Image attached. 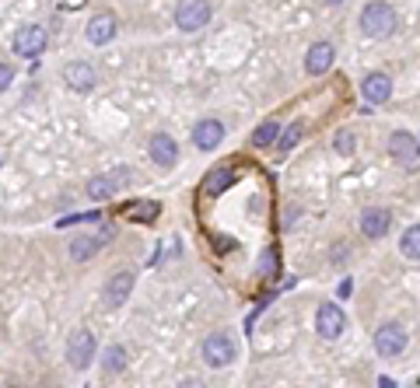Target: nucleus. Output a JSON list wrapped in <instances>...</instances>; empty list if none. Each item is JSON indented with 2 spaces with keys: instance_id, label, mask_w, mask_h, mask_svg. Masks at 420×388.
<instances>
[{
  "instance_id": "f257e3e1",
  "label": "nucleus",
  "mask_w": 420,
  "mask_h": 388,
  "mask_svg": "<svg viewBox=\"0 0 420 388\" xmlns=\"http://www.w3.org/2000/svg\"><path fill=\"white\" fill-rule=\"evenodd\" d=\"M396 29V11L385 0H371V4L361 8V32L368 39H385Z\"/></svg>"
},
{
  "instance_id": "f03ea898",
  "label": "nucleus",
  "mask_w": 420,
  "mask_h": 388,
  "mask_svg": "<svg viewBox=\"0 0 420 388\" xmlns=\"http://www.w3.org/2000/svg\"><path fill=\"white\" fill-rule=\"evenodd\" d=\"M239 357V346L228 332H210L203 339V364L207 367H228Z\"/></svg>"
},
{
  "instance_id": "7ed1b4c3",
  "label": "nucleus",
  "mask_w": 420,
  "mask_h": 388,
  "mask_svg": "<svg viewBox=\"0 0 420 388\" xmlns=\"http://www.w3.org/2000/svg\"><path fill=\"white\" fill-rule=\"evenodd\" d=\"M389 154H392V161H399L406 172H417V168H420V140H417L413 133H406V130H396V133L389 137Z\"/></svg>"
},
{
  "instance_id": "20e7f679",
  "label": "nucleus",
  "mask_w": 420,
  "mask_h": 388,
  "mask_svg": "<svg viewBox=\"0 0 420 388\" xmlns=\"http://www.w3.org/2000/svg\"><path fill=\"white\" fill-rule=\"evenodd\" d=\"M133 269H116L109 280H105V287H102V304L105 308H123L126 304V297H130V290H133Z\"/></svg>"
},
{
  "instance_id": "39448f33",
  "label": "nucleus",
  "mask_w": 420,
  "mask_h": 388,
  "mask_svg": "<svg viewBox=\"0 0 420 388\" xmlns=\"http://www.w3.org/2000/svg\"><path fill=\"white\" fill-rule=\"evenodd\" d=\"M343 329H347V315H343V308L333 304V301L319 304V311H315V332H319L322 339H340Z\"/></svg>"
},
{
  "instance_id": "423d86ee",
  "label": "nucleus",
  "mask_w": 420,
  "mask_h": 388,
  "mask_svg": "<svg viewBox=\"0 0 420 388\" xmlns=\"http://www.w3.org/2000/svg\"><path fill=\"white\" fill-rule=\"evenodd\" d=\"M95 336H91V329H77L74 336H70V343H67V360H70V367L74 371H84V367H91V360H95Z\"/></svg>"
},
{
  "instance_id": "0eeeda50",
  "label": "nucleus",
  "mask_w": 420,
  "mask_h": 388,
  "mask_svg": "<svg viewBox=\"0 0 420 388\" xmlns=\"http://www.w3.org/2000/svg\"><path fill=\"white\" fill-rule=\"evenodd\" d=\"M130 179H133L130 168H116V172H109V175H98V179L88 182V196H91V200H112L119 189H126Z\"/></svg>"
},
{
  "instance_id": "6e6552de",
  "label": "nucleus",
  "mask_w": 420,
  "mask_h": 388,
  "mask_svg": "<svg viewBox=\"0 0 420 388\" xmlns=\"http://www.w3.org/2000/svg\"><path fill=\"white\" fill-rule=\"evenodd\" d=\"M406 329L399 325V322H385L378 332H375V350H378V357H399L403 350H406Z\"/></svg>"
},
{
  "instance_id": "1a4fd4ad",
  "label": "nucleus",
  "mask_w": 420,
  "mask_h": 388,
  "mask_svg": "<svg viewBox=\"0 0 420 388\" xmlns=\"http://www.w3.org/2000/svg\"><path fill=\"white\" fill-rule=\"evenodd\" d=\"M210 18H214V8H210V4H196V0H189V4H179V8H175V25H179V32H196V29H203Z\"/></svg>"
},
{
  "instance_id": "9d476101",
  "label": "nucleus",
  "mask_w": 420,
  "mask_h": 388,
  "mask_svg": "<svg viewBox=\"0 0 420 388\" xmlns=\"http://www.w3.org/2000/svg\"><path fill=\"white\" fill-rule=\"evenodd\" d=\"M46 50V29L43 25H22L18 32H15V53L18 57H39Z\"/></svg>"
},
{
  "instance_id": "9b49d317",
  "label": "nucleus",
  "mask_w": 420,
  "mask_h": 388,
  "mask_svg": "<svg viewBox=\"0 0 420 388\" xmlns=\"http://www.w3.org/2000/svg\"><path fill=\"white\" fill-rule=\"evenodd\" d=\"M63 81H67V88H70V91H77V95H88V91L95 88L98 74H95V67H91V64H84V60H74V64L63 70Z\"/></svg>"
},
{
  "instance_id": "f8f14e48",
  "label": "nucleus",
  "mask_w": 420,
  "mask_h": 388,
  "mask_svg": "<svg viewBox=\"0 0 420 388\" xmlns=\"http://www.w3.org/2000/svg\"><path fill=\"white\" fill-rule=\"evenodd\" d=\"M389 224H392V217H389V210H382V207H371V210L361 214V234H364L368 241H382V238L389 234Z\"/></svg>"
},
{
  "instance_id": "ddd939ff",
  "label": "nucleus",
  "mask_w": 420,
  "mask_h": 388,
  "mask_svg": "<svg viewBox=\"0 0 420 388\" xmlns=\"http://www.w3.org/2000/svg\"><path fill=\"white\" fill-rule=\"evenodd\" d=\"M221 140H225V123H221V119H200V123H196L193 144H196L200 151H214Z\"/></svg>"
},
{
  "instance_id": "4468645a",
  "label": "nucleus",
  "mask_w": 420,
  "mask_h": 388,
  "mask_svg": "<svg viewBox=\"0 0 420 388\" xmlns=\"http://www.w3.org/2000/svg\"><path fill=\"white\" fill-rule=\"evenodd\" d=\"M361 95L368 105H385L389 95H392V77L389 74H368L364 84H361Z\"/></svg>"
},
{
  "instance_id": "2eb2a0df",
  "label": "nucleus",
  "mask_w": 420,
  "mask_h": 388,
  "mask_svg": "<svg viewBox=\"0 0 420 388\" xmlns=\"http://www.w3.org/2000/svg\"><path fill=\"white\" fill-rule=\"evenodd\" d=\"M333 57H336V50H333L329 43H315V46H308L305 70H308L312 77H319V74H326V70L333 67Z\"/></svg>"
},
{
  "instance_id": "dca6fc26",
  "label": "nucleus",
  "mask_w": 420,
  "mask_h": 388,
  "mask_svg": "<svg viewBox=\"0 0 420 388\" xmlns=\"http://www.w3.org/2000/svg\"><path fill=\"white\" fill-rule=\"evenodd\" d=\"M151 158L161 165V168H172L179 161V144L168 137V133H154L151 137Z\"/></svg>"
},
{
  "instance_id": "f3484780",
  "label": "nucleus",
  "mask_w": 420,
  "mask_h": 388,
  "mask_svg": "<svg viewBox=\"0 0 420 388\" xmlns=\"http://www.w3.org/2000/svg\"><path fill=\"white\" fill-rule=\"evenodd\" d=\"M88 43H95V46H105V43H112L116 39V18L112 15H95L91 22H88Z\"/></svg>"
},
{
  "instance_id": "a211bd4d",
  "label": "nucleus",
  "mask_w": 420,
  "mask_h": 388,
  "mask_svg": "<svg viewBox=\"0 0 420 388\" xmlns=\"http://www.w3.org/2000/svg\"><path fill=\"white\" fill-rule=\"evenodd\" d=\"M232 182H235V172H232V168H214V172L203 179V189H207V196H221Z\"/></svg>"
},
{
  "instance_id": "6ab92c4d",
  "label": "nucleus",
  "mask_w": 420,
  "mask_h": 388,
  "mask_svg": "<svg viewBox=\"0 0 420 388\" xmlns=\"http://www.w3.org/2000/svg\"><path fill=\"white\" fill-rule=\"evenodd\" d=\"M98 248H102V245L95 241V234H77V238H70V259H74V262H88Z\"/></svg>"
},
{
  "instance_id": "aec40b11",
  "label": "nucleus",
  "mask_w": 420,
  "mask_h": 388,
  "mask_svg": "<svg viewBox=\"0 0 420 388\" xmlns=\"http://www.w3.org/2000/svg\"><path fill=\"white\" fill-rule=\"evenodd\" d=\"M102 371H105V374H123V371H126V350H123L119 343L105 346V353H102Z\"/></svg>"
},
{
  "instance_id": "412c9836",
  "label": "nucleus",
  "mask_w": 420,
  "mask_h": 388,
  "mask_svg": "<svg viewBox=\"0 0 420 388\" xmlns=\"http://www.w3.org/2000/svg\"><path fill=\"white\" fill-rule=\"evenodd\" d=\"M399 252H403L406 259H420V224H413V227L403 231V238H399Z\"/></svg>"
},
{
  "instance_id": "4be33fe9",
  "label": "nucleus",
  "mask_w": 420,
  "mask_h": 388,
  "mask_svg": "<svg viewBox=\"0 0 420 388\" xmlns=\"http://www.w3.org/2000/svg\"><path fill=\"white\" fill-rule=\"evenodd\" d=\"M277 133H280V126H277L273 119H267V123H260V126H256L253 144H256V147H277Z\"/></svg>"
},
{
  "instance_id": "5701e85b",
  "label": "nucleus",
  "mask_w": 420,
  "mask_h": 388,
  "mask_svg": "<svg viewBox=\"0 0 420 388\" xmlns=\"http://www.w3.org/2000/svg\"><path fill=\"white\" fill-rule=\"evenodd\" d=\"M301 133H305V123H291V126L277 137V151H284V154H287V151L301 140Z\"/></svg>"
},
{
  "instance_id": "b1692460",
  "label": "nucleus",
  "mask_w": 420,
  "mask_h": 388,
  "mask_svg": "<svg viewBox=\"0 0 420 388\" xmlns=\"http://www.w3.org/2000/svg\"><path fill=\"white\" fill-rule=\"evenodd\" d=\"M333 147H336V154L350 158V154L357 151V137H354L350 130H336V137H333Z\"/></svg>"
},
{
  "instance_id": "393cba45",
  "label": "nucleus",
  "mask_w": 420,
  "mask_h": 388,
  "mask_svg": "<svg viewBox=\"0 0 420 388\" xmlns=\"http://www.w3.org/2000/svg\"><path fill=\"white\" fill-rule=\"evenodd\" d=\"M126 210H130V214H133L140 224H151V221L158 217V203H130Z\"/></svg>"
},
{
  "instance_id": "a878e982",
  "label": "nucleus",
  "mask_w": 420,
  "mask_h": 388,
  "mask_svg": "<svg viewBox=\"0 0 420 388\" xmlns=\"http://www.w3.org/2000/svg\"><path fill=\"white\" fill-rule=\"evenodd\" d=\"M11 81H15L11 64H0V91H8V88H11Z\"/></svg>"
},
{
  "instance_id": "bb28decb",
  "label": "nucleus",
  "mask_w": 420,
  "mask_h": 388,
  "mask_svg": "<svg viewBox=\"0 0 420 388\" xmlns=\"http://www.w3.org/2000/svg\"><path fill=\"white\" fill-rule=\"evenodd\" d=\"M350 290H354V280H343V283H340V290H336V294H340V297H347V294H350Z\"/></svg>"
},
{
  "instance_id": "cd10ccee",
  "label": "nucleus",
  "mask_w": 420,
  "mask_h": 388,
  "mask_svg": "<svg viewBox=\"0 0 420 388\" xmlns=\"http://www.w3.org/2000/svg\"><path fill=\"white\" fill-rule=\"evenodd\" d=\"M179 388H203V385H200V381H196V378H186V381H182V385H179Z\"/></svg>"
},
{
  "instance_id": "c85d7f7f",
  "label": "nucleus",
  "mask_w": 420,
  "mask_h": 388,
  "mask_svg": "<svg viewBox=\"0 0 420 388\" xmlns=\"http://www.w3.org/2000/svg\"><path fill=\"white\" fill-rule=\"evenodd\" d=\"M378 388H396V381L392 378H378Z\"/></svg>"
}]
</instances>
